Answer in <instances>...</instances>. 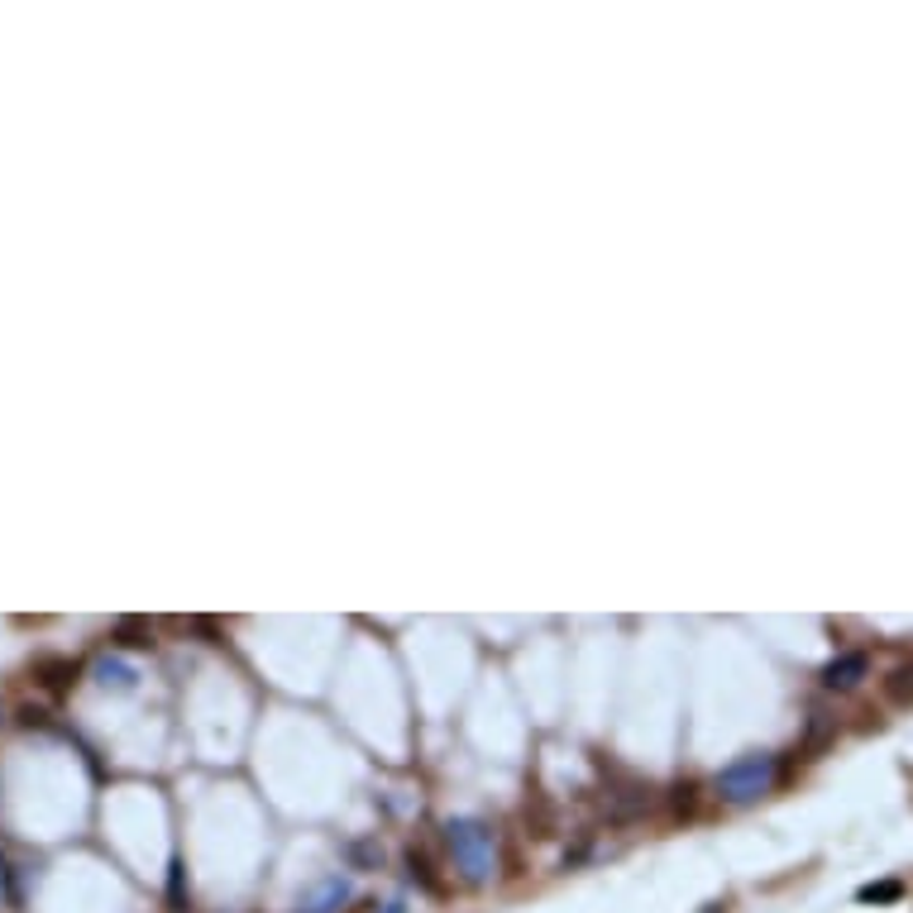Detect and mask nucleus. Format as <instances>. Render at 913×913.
I'll use <instances>...</instances> for the list:
<instances>
[{"label":"nucleus","mask_w":913,"mask_h":913,"mask_svg":"<svg viewBox=\"0 0 913 913\" xmlns=\"http://www.w3.org/2000/svg\"><path fill=\"white\" fill-rule=\"evenodd\" d=\"M446 842L454 856V871L464 875V885H488L498 875V837L488 823L478 818H454L446 827Z\"/></svg>","instance_id":"1"},{"label":"nucleus","mask_w":913,"mask_h":913,"mask_svg":"<svg viewBox=\"0 0 913 913\" xmlns=\"http://www.w3.org/2000/svg\"><path fill=\"white\" fill-rule=\"evenodd\" d=\"M775 779H779V761L771 751H751V755H737V761L727 765L723 775H717V799L723 803H755V799H765L775 789Z\"/></svg>","instance_id":"2"},{"label":"nucleus","mask_w":913,"mask_h":913,"mask_svg":"<svg viewBox=\"0 0 913 913\" xmlns=\"http://www.w3.org/2000/svg\"><path fill=\"white\" fill-rule=\"evenodd\" d=\"M866 675H871V655L866 651H842L833 665L823 670V684H827V689H856Z\"/></svg>","instance_id":"3"},{"label":"nucleus","mask_w":913,"mask_h":913,"mask_svg":"<svg viewBox=\"0 0 913 913\" xmlns=\"http://www.w3.org/2000/svg\"><path fill=\"white\" fill-rule=\"evenodd\" d=\"M34 679H39L48 693H67L72 684H77V660H39Z\"/></svg>","instance_id":"4"},{"label":"nucleus","mask_w":913,"mask_h":913,"mask_svg":"<svg viewBox=\"0 0 913 913\" xmlns=\"http://www.w3.org/2000/svg\"><path fill=\"white\" fill-rule=\"evenodd\" d=\"M350 895H354V890H350V880H340V875H330V880H326V885H321L316 895L307 899V909H302V913H335L340 904H350Z\"/></svg>","instance_id":"5"},{"label":"nucleus","mask_w":913,"mask_h":913,"mask_svg":"<svg viewBox=\"0 0 913 913\" xmlns=\"http://www.w3.org/2000/svg\"><path fill=\"white\" fill-rule=\"evenodd\" d=\"M111 636L120 646H129V651H149V646H153V627H149V622H139V617H120Z\"/></svg>","instance_id":"6"},{"label":"nucleus","mask_w":913,"mask_h":913,"mask_svg":"<svg viewBox=\"0 0 913 913\" xmlns=\"http://www.w3.org/2000/svg\"><path fill=\"white\" fill-rule=\"evenodd\" d=\"M885 699L899 703V708H913V665L890 670V679H885Z\"/></svg>","instance_id":"7"},{"label":"nucleus","mask_w":913,"mask_h":913,"mask_svg":"<svg viewBox=\"0 0 913 913\" xmlns=\"http://www.w3.org/2000/svg\"><path fill=\"white\" fill-rule=\"evenodd\" d=\"M899 895H904V885H899V880H880V885H866L856 899H861V904H895Z\"/></svg>","instance_id":"8"}]
</instances>
